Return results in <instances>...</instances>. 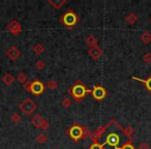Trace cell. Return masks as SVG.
Wrapping results in <instances>:
<instances>
[{"mask_svg":"<svg viewBox=\"0 0 151 149\" xmlns=\"http://www.w3.org/2000/svg\"><path fill=\"white\" fill-rule=\"evenodd\" d=\"M104 135H105V139L101 143L104 148L108 146L110 149H120L122 146L132 141V138H130L126 134L125 128L122 127L115 119H112L109 123H107V128Z\"/></svg>","mask_w":151,"mask_h":149,"instance_id":"obj_1","label":"cell"},{"mask_svg":"<svg viewBox=\"0 0 151 149\" xmlns=\"http://www.w3.org/2000/svg\"><path fill=\"white\" fill-rule=\"evenodd\" d=\"M68 93L77 103L81 104L83 101V99L87 96V94H89V93L91 94V90L87 89V87L85 86V84L82 81L78 80L76 81L75 84L68 89Z\"/></svg>","mask_w":151,"mask_h":149,"instance_id":"obj_2","label":"cell"},{"mask_svg":"<svg viewBox=\"0 0 151 149\" xmlns=\"http://www.w3.org/2000/svg\"><path fill=\"white\" fill-rule=\"evenodd\" d=\"M91 132H89L86 126H83L79 123H73L70 127L67 130V135L73 139L75 142H79L83 139L89 138Z\"/></svg>","mask_w":151,"mask_h":149,"instance_id":"obj_3","label":"cell"},{"mask_svg":"<svg viewBox=\"0 0 151 149\" xmlns=\"http://www.w3.org/2000/svg\"><path fill=\"white\" fill-rule=\"evenodd\" d=\"M59 21H60L66 28L71 29V28L76 27V26L79 24L80 18L78 17V15H77L73 9H68L65 12V14H63V15L59 18Z\"/></svg>","mask_w":151,"mask_h":149,"instance_id":"obj_4","label":"cell"},{"mask_svg":"<svg viewBox=\"0 0 151 149\" xmlns=\"http://www.w3.org/2000/svg\"><path fill=\"white\" fill-rule=\"evenodd\" d=\"M23 89L27 91V92L32 93L35 96H38V95L44 93L46 86H45V84L40 79H35L34 81H27L23 85Z\"/></svg>","mask_w":151,"mask_h":149,"instance_id":"obj_5","label":"cell"},{"mask_svg":"<svg viewBox=\"0 0 151 149\" xmlns=\"http://www.w3.org/2000/svg\"><path fill=\"white\" fill-rule=\"evenodd\" d=\"M19 108L25 115L29 116L35 111L37 106L31 99H25L19 104Z\"/></svg>","mask_w":151,"mask_h":149,"instance_id":"obj_6","label":"cell"},{"mask_svg":"<svg viewBox=\"0 0 151 149\" xmlns=\"http://www.w3.org/2000/svg\"><path fill=\"white\" fill-rule=\"evenodd\" d=\"M91 95H92V97L95 101H103V99L107 96V90H106L105 87L97 84V85H95L92 90H91Z\"/></svg>","mask_w":151,"mask_h":149,"instance_id":"obj_7","label":"cell"},{"mask_svg":"<svg viewBox=\"0 0 151 149\" xmlns=\"http://www.w3.org/2000/svg\"><path fill=\"white\" fill-rule=\"evenodd\" d=\"M6 28L11 33L14 34V35H18V34H20L22 31H23L21 24H20L18 21H16V20H13V21L9 22V23L7 24Z\"/></svg>","mask_w":151,"mask_h":149,"instance_id":"obj_8","label":"cell"},{"mask_svg":"<svg viewBox=\"0 0 151 149\" xmlns=\"http://www.w3.org/2000/svg\"><path fill=\"white\" fill-rule=\"evenodd\" d=\"M5 55H6V57L9 59V60L15 61V60H17L20 56H21V51H20L16 46H12L11 48L6 50Z\"/></svg>","mask_w":151,"mask_h":149,"instance_id":"obj_9","label":"cell"},{"mask_svg":"<svg viewBox=\"0 0 151 149\" xmlns=\"http://www.w3.org/2000/svg\"><path fill=\"white\" fill-rule=\"evenodd\" d=\"M88 54L92 59L97 60V59L103 56V50H101V48L99 46H95V47H92V48H89Z\"/></svg>","mask_w":151,"mask_h":149,"instance_id":"obj_10","label":"cell"},{"mask_svg":"<svg viewBox=\"0 0 151 149\" xmlns=\"http://www.w3.org/2000/svg\"><path fill=\"white\" fill-rule=\"evenodd\" d=\"M44 122H45V118L40 114H36V115H34L31 118V123L35 128H40Z\"/></svg>","mask_w":151,"mask_h":149,"instance_id":"obj_11","label":"cell"},{"mask_svg":"<svg viewBox=\"0 0 151 149\" xmlns=\"http://www.w3.org/2000/svg\"><path fill=\"white\" fill-rule=\"evenodd\" d=\"M132 80H137V81H139V82L143 83L144 86H145V88H146L149 92H151V75L147 79H145V80H143V79H139V78H137V77H132Z\"/></svg>","mask_w":151,"mask_h":149,"instance_id":"obj_12","label":"cell"},{"mask_svg":"<svg viewBox=\"0 0 151 149\" xmlns=\"http://www.w3.org/2000/svg\"><path fill=\"white\" fill-rule=\"evenodd\" d=\"M85 42L89 46V48H92V47H95V46H99V40L97 38L95 37L93 34H90L86 37L85 40Z\"/></svg>","mask_w":151,"mask_h":149,"instance_id":"obj_13","label":"cell"},{"mask_svg":"<svg viewBox=\"0 0 151 149\" xmlns=\"http://www.w3.org/2000/svg\"><path fill=\"white\" fill-rule=\"evenodd\" d=\"M66 3V0H49V4L53 6L54 9H58Z\"/></svg>","mask_w":151,"mask_h":149,"instance_id":"obj_14","label":"cell"},{"mask_svg":"<svg viewBox=\"0 0 151 149\" xmlns=\"http://www.w3.org/2000/svg\"><path fill=\"white\" fill-rule=\"evenodd\" d=\"M2 81L6 86H9V85H12L15 82V77H14L11 73H6L4 76H3Z\"/></svg>","mask_w":151,"mask_h":149,"instance_id":"obj_15","label":"cell"},{"mask_svg":"<svg viewBox=\"0 0 151 149\" xmlns=\"http://www.w3.org/2000/svg\"><path fill=\"white\" fill-rule=\"evenodd\" d=\"M141 40L144 42L145 45H148L151 42V33L149 31L143 32V34L141 35Z\"/></svg>","mask_w":151,"mask_h":149,"instance_id":"obj_16","label":"cell"},{"mask_svg":"<svg viewBox=\"0 0 151 149\" xmlns=\"http://www.w3.org/2000/svg\"><path fill=\"white\" fill-rule=\"evenodd\" d=\"M125 21L127 22L129 25H134V24L136 23L137 21H138V17H137L134 14L130 13V14H128V15L125 17Z\"/></svg>","mask_w":151,"mask_h":149,"instance_id":"obj_17","label":"cell"},{"mask_svg":"<svg viewBox=\"0 0 151 149\" xmlns=\"http://www.w3.org/2000/svg\"><path fill=\"white\" fill-rule=\"evenodd\" d=\"M32 50H33V52L35 53V54L40 55V54H42V53H44L45 47L42 46V44H36V45H34V46L32 47Z\"/></svg>","mask_w":151,"mask_h":149,"instance_id":"obj_18","label":"cell"},{"mask_svg":"<svg viewBox=\"0 0 151 149\" xmlns=\"http://www.w3.org/2000/svg\"><path fill=\"white\" fill-rule=\"evenodd\" d=\"M36 141H37V143H40V144H42V145L46 144L47 141H48V137H47V135L45 134V132H40V134L36 137Z\"/></svg>","mask_w":151,"mask_h":149,"instance_id":"obj_19","label":"cell"},{"mask_svg":"<svg viewBox=\"0 0 151 149\" xmlns=\"http://www.w3.org/2000/svg\"><path fill=\"white\" fill-rule=\"evenodd\" d=\"M17 79H18V81L21 83V84L24 85L26 82H27V75H26L24 71H21V73L18 75V78Z\"/></svg>","mask_w":151,"mask_h":149,"instance_id":"obj_20","label":"cell"},{"mask_svg":"<svg viewBox=\"0 0 151 149\" xmlns=\"http://www.w3.org/2000/svg\"><path fill=\"white\" fill-rule=\"evenodd\" d=\"M57 85H58L57 82L55 80H53V79H51V80L47 83V87H48L49 89H51V90H55V89L57 88Z\"/></svg>","mask_w":151,"mask_h":149,"instance_id":"obj_21","label":"cell"},{"mask_svg":"<svg viewBox=\"0 0 151 149\" xmlns=\"http://www.w3.org/2000/svg\"><path fill=\"white\" fill-rule=\"evenodd\" d=\"M21 120H22V118H21V116H20V114H18V113L13 114V116H12V121H13L14 123L18 124Z\"/></svg>","mask_w":151,"mask_h":149,"instance_id":"obj_22","label":"cell"},{"mask_svg":"<svg viewBox=\"0 0 151 149\" xmlns=\"http://www.w3.org/2000/svg\"><path fill=\"white\" fill-rule=\"evenodd\" d=\"M45 66H46V64H45V62L42 60H37L35 62V67L38 71H42L45 68Z\"/></svg>","mask_w":151,"mask_h":149,"instance_id":"obj_23","label":"cell"},{"mask_svg":"<svg viewBox=\"0 0 151 149\" xmlns=\"http://www.w3.org/2000/svg\"><path fill=\"white\" fill-rule=\"evenodd\" d=\"M62 106H63V108H65V109H68V108H70V106H71V101L69 99H67V97H65V99L62 101Z\"/></svg>","mask_w":151,"mask_h":149,"instance_id":"obj_24","label":"cell"},{"mask_svg":"<svg viewBox=\"0 0 151 149\" xmlns=\"http://www.w3.org/2000/svg\"><path fill=\"white\" fill-rule=\"evenodd\" d=\"M143 60H144V62L147 63V64H150L151 63V53H146V54L143 56Z\"/></svg>","mask_w":151,"mask_h":149,"instance_id":"obj_25","label":"cell"},{"mask_svg":"<svg viewBox=\"0 0 151 149\" xmlns=\"http://www.w3.org/2000/svg\"><path fill=\"white\" fill-rule=\"evenodd\" d=\"M89 149H105L101 143H92Z\"/></svg>","mask_w":151,"mask_h":149,"instance_id":"obj_26","label":"cell"},{"mask_svg":"<svg viewBox=\"0 0 151 149\" xmlns=\"http://www.w3.org/2000/svg\"><path fill=\"white\" fill-rule=\"evenodd\" d=\"M125 132L130 138H132V135H134V128L132 127V126H127V127L125 128Z\"/></svg>","mask_w":151,"mask_h":149,"instance_id":"obj_27","label":"cell"},{"mask_svg":"<svg viewBox=\"0 0 151 149\" xmlns=\"http://www.w3.org/2000/svg\"><path fill=\"white\" fill-rule=\"evenodd\" d=\"M120 149H136V147H134V144H132V141H130V142H128L127 144H125L124 146H122Z\"/></svg>","mask_w":151,"mask_h":149,"instance_id":"obj_28","label":"cell"},{"mask_svg":"<svg viewBox=\"0 0 151 149\" xmlns=\"http://www.w3.org/2000/svg\"><path fill=\"white\" fill-rule=\"evenodd\" d=\"M49 127H50V124H49L48 121H46V120H45V122L42 123V127H40V128H42L44 132H46V130H49Z\"/></svg>","mask_w":151,"mask_h":149,"instance_id":"obj_29","label":"cell"},{"mask_svg":"<svg viewBox=\"0 0 151 149\" xmlns=\"http://www.w3.org/2000/svg\"><path fill=\"white\" fill-rule=\"evenodd\" d=\"M139 149H150V147H149V144L146 142L142 143V144H140V146H139Z\"/></svg>","mask_w":151,"mask_h":149,"instance_id":"obj_30","label":"cell"},{"mask_svg":"<svg viewBox=\"0 0 151 149\" xmlns=\"http://www.w3.org/2000/svg\"><path fill=\"white\" fill-rule=\"evenodd\" d=\"M150 21H151V19H150Z\"/></svg>","mask_w":151,"mask_h":149,"instance_id":"obj_31","label":"cell"},{"mask_svg":"<svg viewBox=\"0 0 151 149\" xmlns=\"http://www.w3.org/2000/svg\"><path fill=\"white\" fill-rule=\"evenodd\" d=\"M55 149H56V148H55Z\"/></svg>","mask_w":151,"mask_h":149,"instance_id":"obj_32","label":"cell"}]
</instances>
